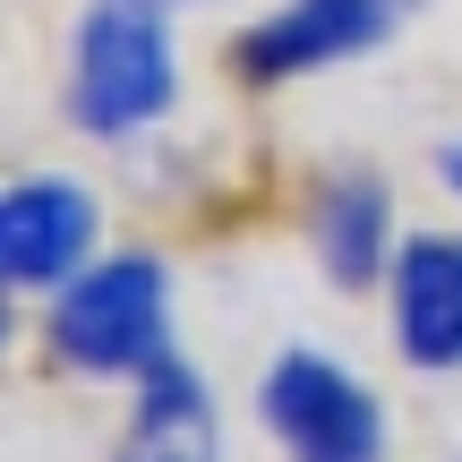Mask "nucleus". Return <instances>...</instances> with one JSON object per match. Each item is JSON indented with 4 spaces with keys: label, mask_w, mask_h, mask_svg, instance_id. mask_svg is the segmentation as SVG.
<instances>
[{
    "label": "nucleus",
    "mask_w": 462,
    "mask_h": 462,
    "mask_svg": "<svg viewBox=\"0 0 462 462\" xmlns=\"http://www.w3.org/2000/svg\"><path fill=\"white\" fill-rule=\"evenodd\" d=\"M43 343L69 377H103V385H137L154 360L171 351V265L154 248H112L86 274H69L51 291Z\"/></svg>",
    "instance_id": "1"
},
{
    "label": "nucleus",
    "mask_w": 462,
    "mask_h": 462,
    "mask_svg": "<svg viewBox=\"0 0 462 462\" xmlns=\"http://www.w3.org/2000/svg\"><path fill=\"white\" fill-rule=\"evenodd\" d=\"M180 103V51H171V9L154 0H86L69 34V120L103 146L146 137Z\"/></svg>",
    "instance_id": "2"
},
{
    "label": "nucleus",
    "mask_w": 462,
    "mask_h": 462,
    "mask_svg": "<svg viewBox=\"0 0 462 462\" xmlns=\"http://www.w3.org/2000/svg\"><path fill=\"white\" fill-rule=\"evenodd\" d=\"M257 420L282 446V462H385L394 454L385 394L360 368H343L334 351H317V343H291V351L265 360Z\"/></svg>",
    "instance_id": "3"
},
{
    "label": "nucleus",
    "mask_w": 462,
    "mask_h": 462,
    "mask_svg": "<svg viewBox=\"0 0 462 462\" xmlns=\"http://www.w3.org/2000/svg\"><path fill=\"white\" fill-rule=\"evenodd\" d=\"M103 240V206L86 180L69 171H26V180H0V291H60L69 274L95 265Z\"/></svg>",
    "instance_id": "4"
},
{
    "label": "nucleus",
    "mask_w": 462,
    "mask_h": 462,
    "mask_svg": "<svg viewBox=\"0 0 462 462\" xmlns=\"http://www.w3.org/2000/svg\"><path fill=\"white\" fill-rule=\"evenodd\" d=\"M402 17H411V0H282L274 17H257L231 43V69L248 86H291V78H317V69L377 51Z\"/></svg>",
    "instance_id": "5"
},
{
    "label": "nucleus",
    "mask_w": 462,
    "mask_h": 462,
    "mask_svg": "<svg viewBox=\"0 0 462 462\" xmlns=\"http://www.w3.org/2000/svg\"><path fill=\"white\" fill-rule=\"evenodd\" d=\"M385 309H394V351L429 377L462 368V231H411L385 274Z\"/></svg>",
    "instance_id": "6"
},
{
    "label": "nucleus",
    "mask_w": 462,
    "mask_h": 462,
    "mask_svg": "<svg viewBox=\"0 0 462 462\" xmlns=\"http://www.w3.org/2000/svg\"><path fill=\"white\" fill-rule=\"evenodd\" d=\"M309 248L334 291H377L394 274V198L368 171H343L309 198Z\"/></svg>",
    "instance_id": "7"
},
{
    "label": "nucleus",
    "mask_w": 462,
    "mask_h": 462,
    "mask_svg": "<svg viewBox=\"0 0 462 462\" xmlns=\"http://www.w3.org/2000/svg\"><path fill=\"white\" fill-rule=\"evenodd\" d=\"M120 462H215V394H206L198 360L163 351V360L137 377Z\"/></svg>",
    "instance_id": "8"
},
{
    "label": "nucleus",
    "mask_w": 462,
    "mask_h": 462,
    "mask_svg": "<svg viewBox=\"0 0 462 462\" xmlns=\"http://www.w3.org/2000/svg\"><path fill=\"white\" fill-rule=\"evenodd\" d=\"M437 180L462 198V137H446V146H437Z\"/></svg>",
    "instance_id": "9"
},
{
    "label": "nucleus",
    "mask_w": 462,
    "mask_h": 462,
    "mask_svg": "<svg viewBox=\"0 0 462 462\" xmlns=\"http://www.w3.org/2000/svg\"><path fill=\"white\" fill-rule=\"evenodd\" d=\"M9 343H17V317H9V291H0V360H9Z\"/></svg>",
    "instance_id": "10"
},
{
    "label": "nucleus",
    "mask_w": 462,
    "mask_h": 462,
    "mask_svg": "<svg viewBox=\"0 0 462 462\" xmlns=\"http://www.w3.org/2000/svg\"><path fill=\"white\" fill-rule=\"evenodd\" d=\"M154 9H189V0H154Z\"/></svg>",
    "instance_id": "11"
}]
</instances>
